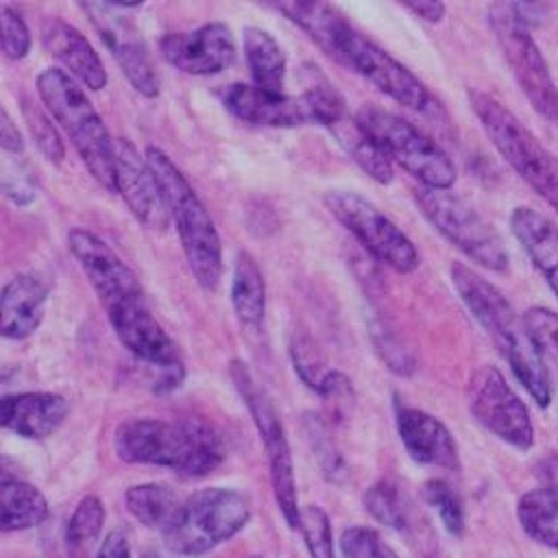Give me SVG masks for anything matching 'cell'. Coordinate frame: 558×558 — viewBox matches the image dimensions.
<instances>
[{
    "instance_id": "obj_25",
    "label": "cell",
    "mask_w": 558,
    "mask_h": 558,
    "mask_svg": "<svg viewBox=\"0 0 558 558\" xmlns=\"http://www.w3.org/2000/svg\"><path fill=\"white\" fill-rule=\"evenodd\" d=\"M272 9L283 13L290 22L303 28L331 59L338 54V44L344 31L351 26L349 20L331 4L305 2V0H283L275 2Z\"/></svg>"
},
{
    "instance_id": "obj_12",
    "label": "cell",
    "mask_w": 558,
    "mask_h": 558,
    "mask_svg": "<svg viewBox=\"0 0 558 558\" xmlns=\"http://www.w3.org/2000/svg\"><path fill=\"white\" fill-rule=\"evenodd\" d=\"M336 61L364 76L395 102L436 120L445 118L440 100L427 89V85L390 52L357 33L353 26L344 31L338 44Z\"/></svg>"
},
{
    "instance_id": "obj_22",
    "label": "cell",
    "mask_w": 558,
    "mask_h": 558,
    "mask_svg": "<svg viewBox=\"0 0 558 558\" xmlns=\"http://www.w3.org/2000/svg\"><path fill=\"white\" fill-rule=\"evenodd\" d=\"M41 44L85 87L98 92L107 85V72L98 52L70 22L61 17H46L41 24Z\"/></svg>"
},
{
    "instance_id": "obj_10",
    "label": "cell",
    "mask_w": 558,
    "mask_h": 558,
    "mask_svg": "<svg viewBox=\"0 0 558 558\" xmlns=\"http://www.w3.org/2000/svg\"><path fill=\"white\" fill-rule=\"evenodd\" d=\"M231 379L244 399L253 423L259 432V438L264 442L266 456H268V466H270V484H272V495L279 506V512L283 521L292 527L299 530L301 523V506L296 497V480H294V464H292V453L290 445L286 438L283 423L266 395V390L257 384L248 366L240 360L231 362Z\"/></svg>"
},
{
    "instance_id": "obj_5",
    "label": "cell",
    "mask_w": 558,
    "mask_h": 558,
    "mask_svg": "<svg viewBox=\"0 0 558 558\" xmlns=\"http://www.w3.org/2000/svg\"><path fill=\"white\" fill-rule=\"evenodd\" d=\"M469 102L495 150L558 214V159L495 96L469 89Z\"/></svg>"
},
{
    "instance_id": "obj_13",
    "label": "cell",
    "mask_w": 558,
    "mask_h": 558,
    "mask_svg": "<svg viewBox=\"0 0 558 558\" xmlns=\"http://www.w3.org/2000/svg\"><path fill=\"white\" fill-rule=\"evenodd\" d=\"M325 205L377 262L397 272H412L418 268L421 257L412 240L368 198L347 190H331L325 194Z\"/></svg>"
},
{
    "instance_id": "obj_3",
    "label": "cell",
    "mask_w": 558,
    "mask_h": 558,
    "mask_svg": "<svg viewBox=\"0 0 558 558\" xmlns=\"http://www.w3.org/2000/svg\"><path fill=\"white\" fill-rule=\"evenodd\" d=\"M144 159L159 185L168 216L177 225V233L194 279L203 290L214 292L222 277V246L209 211L185 174L161 148L146 146Z\"/></svg>"
},
{
    "instance_id": "obj_24",
    "label": "cell",
    "mask_w": 558,
    "mask_h": 558,
    "mask_svg": "<svg viewBox=\"0 0 558 558\" xmlns=\"http://www.w3.org/2000/svg\"><path fill=\"white\" fill-rule=\"evenodd\" d=\"M510 231L558 299V225L534 207H514Z\"/></svg>"
},
{
    "instance_id": "obj_21",
    "label": "cell",
    "mask_w": 558,
    "mask_h": 558,
    "mask_svg": "<svg viewBox=\"0 0 558 558\" xmlns=\"http://www.w3.org/2000/svg\"><path fill=\"white\" fill-rule=\"evenodd\" d=\"M50 279L39 272H20L0 296V331L9 340L28 338L44 320Z\"/></svg>"
},
{
    "instance_id": "obj_43",
    "label": "cell",
    "mask_w": 558,
    "mask_h": 558,
    "mask_svg": "<svg viewBox=\"0 0 558 558\" xmlns=\"http://www.w3.org/2000/svg\"><path fill=\"white\" fill-rule=\"evenodd\" d=\"M316 395H320V399L331 405V414L338 416V418H342L351 410L353 399H355L351 379L344 373L336 371V368H331L327 373V377L323 379Z\"/></svg>"
},
{
    "instance_id": "obj_34",
    "label": "cell",
    "mask_w": 558,
    "mask_h": 558,
    "mask_svg": "<svg viewBox=\"0 0 558 558\" xmlns=\"http://www.w3.org/2000/svg\"><path fill=\"white\" fill-rule=\"evenodd\" d=\"M425 501L438 512L442 527L451 536H462L464 532V508L458 493L445 480H429L423 484Z\"/></svg>"
},
{
    "instance_id": "obj_30",
    "label": "cell",
    "mask_w": 558,
    "mask_h": 558,
    "mask_svg": "<svg viewBox=\"0 0 558 558\" xmlns=\"http://www.w3.org/2000/svg\"><path fill=\"white\" fill-rule=\"evenodd\" d=\"M124 504L135 521L163 534L177 519L183 499L172 488L150 482L131 486L124 493Z\"/></svg>"
},
{
    "instance_id": "obj_33",
    "label": "cell",
    "mask_w": 558,
    "mask_h": 558,
    "mask_svg": "<svg viewBox=\"0 0 558 558\" xmlns=\"http://www.w3.org/2000/svg\"><path fill=\"white\" fill-rule=\"evenodd\" d=\"M105 523V506L96 495L83 497L65 527V541L72 554H85L100 536Z\"/></svg>"
},
{
    "instance_id": "obj_31",
    "label": "cell",
    "mask_w": 558,
    "mask_h": 558,
    "mask_svg": "<svg viewBox=\"0 0 558 558\" xmlns=\"http://www.w3.org/2000/svg\"><path fill=\"white\" fill-rule=\"evenodd\" d=\"M331 133L344 148V153L377 183L392 181V163L384 155V150L375 144V140L355 122V118H342L331 126Z\"/></svg>"
},
{
    "instance_id": "obj_18",
    "label": "cell",
    "mask_w": 558,
    "mask_h": 558,
    "mask_svg": "<svg viewBox=\"0 0 558 558\" xmlns=\"http://www.w3.org/2000/svg\"><path fill=\"white\" fill-rule=\"evenodd\" d=\"M161 57L177 70L194 76L218 74L235 59L233 33L222 22H207L194 31L168 33L159 41Z\"/></svg>"
},
{
    "instance_id": "obj_36",
    "label": "cell",
    "mask_w": 558,
    "mask_h": 558,
    "mask_svg": "<svg viewBox=\"0 0 558 558\" xmlns=\"http://www.w3.org/2000/svg\"><path fill=\"white\" fill-rule=\"evenodd\" d=\"M299 530L303 534L310 558H336L331 523H329L327 512L320 506L310 504V506L301 508Z\"/></svg>"
},
{
    "instance_id": "obj_23",
    "label": "cell",
    "mask_w": 558,
    "mask_h": 558,
    "mask_svg": "<svg viewBox=\"0 0 558 558\" xmlns=\"http://www.w3.org/2000/svg\"><path fill=\"white\" fill-rule=\"evenodd\" d=\"M68 401L57 392H15L0 401V423L4 429L39 440L59 429L68 416Z\"/></svg>"
},
{
    "instance_id": "obj_1",
    "label": "cell",
    "mask_w": 558,
    "mask_h": 558,
    "mask_svg": "<svg viewBox=\"0 0 558 558\" xmlns=\"http://www.w3.org/2000/svg\"><path fill=\"white\" fill-rule=\"evenodd\" d=\"M449 277L460 301L493 338L517 381L541 408H547L551 403L549 371L545 355L534 342L523 316L517 314L512 303L497 286H493L471 266L453 262Z\"/></svg>"
},
{
    "instance_id": "obj_28",
    "label": "cell",
    "mask_w": 558,
    "mask_h": 558,
    "mask_svg": "<svg viewBox=\"0 0 558 558\" xmlns=\"http://www.w3.org/2000/svg\"><path fill=\"white\" fill-rule=\"evenodd\" d=\"M0 508H2V519H0L2 532L28 530L44 523L48 517V501L44 493L31 482H24L20 477H9L7 473H2V482H0Z\"/></svg>"
},
{
    "instance_id": "obj_39",
    "label": "cell",
    "mask_w": 558,
    "mask_h": 558,
    "mask_svg": "<svg viewBox=\"0 0 558 558\" xmlns=\"http://www.w3.org/2000/svg\"><path fill=\"white\" fill-rule=\"evenodd\" d=\"M340 554L342 558H397L379 532L366 525H353L342 532Z\"/></svg>"
},
{
    "instance_id": "obj_46",
    "label": "cell",
    "mask_w": 558,
    "mask_h": 558,
    "mask_svg": "<svg viewBox=\"0 0 558 558\" xmlns=\"http://www.w3.org/2000/svg\"><path fill=\"white\" fill-rule=\"evenodd\" d=\"M0 146L7 153H15V155L24 150V140H22L17 126L13 124V120L9 118L7 109H2V113H0Z\"/></svg>"
},
{
    "instance_id": "obj_9",
    "label": "cell",
    "mask_w": 558,
    "mask_h": 558,
    "mask_svg": "<svg viewBox=\"0 0 558 558\" xmlns=\"http://www.w3.org/2000/svg\"><path fill=\"white\" fill-rule=\"evenodd\" d=\"M414 201L425 220L471 262L495 272L508 268L501 235L464 198L449 190L421 185L414 190Z\"/></svg>"
},
{
    "instance_id": "obj_44",
    "label": "cell",
    "mask_w": 558,
    "mask_h": 558,
    "mask_svg": "<svg viewBox=\"0 0 558 558\" xmlns=\"http://www.w3.org/2000/svg\"><path fill=\"white\" fill-rule=\"evenodd\" d=\"M96 558H159L157 554L135 547L133 536L126 530H111L98 547Z\"/></svg>"
},
{
    "instance_id": "obj_7",
    "label": "cell",
    "mask_w": 558,
    "mask_h": 558,
    "mask_svg": "<svg viewBox=\"0 0 558 558\" xmlns=\"http://www.w3.org/2000/svg\"><path fill=\"white\" fill-rule=\"evenodd\" d=\"M251 519V501L235 488H201L183 499L163 545L179 556H203L233 538Z\"/></svg>"
},
{
    "instance_id": "obj_42",
    "label": "cell",
    "mask_w": 558,
    "mask_h": 558,
    "mask_svg": "<svg viewBox=\"0 0 558 558\" xmlns=\"http://www.w3.org/2000/svg\"><path fill=\"white\" fill-rule=\"evenodd\" d=\"M0 31H2V50L9 59H24L31 50V33L20 13L11 7H0Z\"/></svg>"
},
{
    "instance_id": "obj_47",
    "label": "cell",
    "mask_w": 558,
    "mask_h": 558,
    "mask_svg": "<svg viewBox=\"0 0 558 558\" xmlns=\"http://www.w3.org/2000/svg\"><path fill=\"white\" fill-rule=\"evenodd\" d=\"M538 475L545 486L558 490V456H547L538 462Z\"/></svg>"
},
{
    "instance_id": "obj_41",
    "label": "cell",
    "mask_w": 558,
    "mask_h": 558,
    "mask_svg": "<svg viewBox=\"0 0 558 558\" xmlns=\"http://www.w3.org/2000/svg\"><path fill=\"white\" fill-rule=\"evenodd\" d=\"M290 355H292V364H294V371L296 375L301 377V381L312 388L314 392H318L323 379L327 377V373L331 368L325 366L318 349L314 347L312 340L307 338H299L290 344Z\"/></svg>"
},
{
    "instance_id": "obj_20",
    "label": "cell",
    "mask_w": 558,
    "mask_h": 558,
    "mask_svg": "<svg viewBox=\"0 0 558 558\" xmlns=\"http://www.w3.org/2000/svg\"><path fill=\"white\" fill-rule=\"evenodd\" d=\"M397 434L408 456L425 466H438L447 471L460 469V453L453 434L442 421L427 414L425 410L397 405L395 412Z\"/></svg>"
},
{
    "instance_id": "obj_29",
    "label": "cell",
    "mask_w": 558,
    "mask_h": 558,
    "mask_svg": "<svg viewBox=\"0 0 558 558\" xmlns=\"http://www.w3.org/2000/svg\"><path fill=\"white\" fill-rule=\"evenodd\" d=\"M521 530L536 543L558 551V490L538 486L523 493L517 501Z\"/></svg>"
},
{
    "instance_id": "obj_8",
    "label": "cell",
    "mask_w": 558,
    "mask_h": 558,
    "mask_svg": "<svg viewBox=\"0 0 558 558\" xmlns=\"http://www.w3.org/2000/svg\"><path fill=\"white\" fill-rule=\"evenodd\" d=\"M355 122L375 140L390 163L401 166L425 187L449 190L456 181V166L436 140L425 135L412 122L377 105H364Z\"/></svg>"
},
{
    "instance_id": "obj_2",
    "label": "cell",
    "mask_w": 558,
    "mask_h": 558,
    "mask_svg": "<svg viewBox=\"0 0 558 558\" xmlns=\"http://www.w3.org/2000/svg\"><path fill=\"white\" fill-rule=\"evenodd\" d=\"M122 462L153 464L185 477L211 473L225 458L222 436L201 418H129L113 432Z\"/></svg>"
},
{
    "instance_id": "obj_4",
    "label": "cell",
    "mask_w": 558,
    "mask_h": 558,
    "mask_svg": "<svg viewBox=\"0 0 558 558\" xmlns=\"http://www.w3.org/2000/svg\"><path fill=\"white\" fill-rule=\"evenodd\" d=\"M37 94L50 116L70 137L92 177L105 190L116 192L113 137L109 135L87 94L68 72L59 68H46L37 76Z\"/></svg>"
},
{
    "instance_id": "obj_16",
    "label": "cell",
    "mask_w": 558,
    "mask_h": 558,
    "mask_svg": "<svg viewBox=\"0 0 558 558\" xmlns=\"http://www.w3.org/2000/svg\"><path fill=\"white\" fill-rule=\"evenodd\" d=\"M78 9L87 15L133 89L146 98H155L159 83L137 26L124 15L126 9L120 2H81Z\"/></svg>"
},
{
    "instance_id": "obj_14",
    "label": "cell",
    "mask_w": 558,
    "mask_h": 558,
    "mask_svg": "<svg viewBox=\"0 0 558 558\" xmlns=\"http://www.w3.org/2000/svg\"><path fill=\"white\" fill-rule=\"evenodd\" d=\"M105 310L122 347L157 373L153 379V390L170 392L179 388L185 371L177 355V347L157 318L148 312L142 296L113 303Z\"/></svg>"
},
{
    "instance_id": "obj_26",
    "label": "cell",
    "mask_w": 558,
    "mask_h": 558,
    "mask_svg": "<svg viewBox=\"0 0 558 558\" xmlns=\"http://www.w3.org/2000/svg\"><path fill=\"white\" fill-rule=\"evenodd\" d=\"M231 305L242 327H262L266 314V283L255 257L248 251H240L233 264Z\"/></svg>"
},
{
    "instance_id": "obj_19",
    "label": "cell",
    "mask_w": 558,
    "mask_h": 558,
    "mask_svg": "<svg viewBox=\"0 0 558 558\" xmlns=\"http://www.w3.org/2000/svg\"><path fill=\"white\" fill-rule=\"evenodd\" d=\"M113 163L116 192L124 198L131 214L148 229L166 227L170 216L144 155L129 140H113Z\"/></svg>"
},
{
    "instance_id": "obj_35",
    "label": "cell",
    "mask_w": 558,
    "mask_h": 558,
    "mask_svg": "<svg viewBox=\"0 0 558 558\" xmlns=\"http://www.w3.org/2000/svg\"><path fill=\"white\" fill-rule=\"evenodd\" d=\"M305 434H307L310 447H312V451L316 456V462H318L323 475L329 482H340L347 475V464H344L336 442L329 436L327 423L323 418H318V416H312V418H307Z\"/></svg>"
},
{
    "instance_id": "obj_38",
    "label": "cell",
    "mask_w": 558,
    "mask_h": 558,
    "mask_svg": "<svg viewBox=\"0 0 558 558\" xmlns=\"http://www.w3.org/2000/svg\"><path fill=\"white\" fill-rule=\"evenodd\" d=\"M371 338L377 353L395 375H410L414 371L416 362L412 353L399 342V338L395 336V331L386 320L381 318L371 320Z\"/></svg>"
},
{
    "instance_id": "obj_45",
    "label": "cell",
    "mask_w": 558,
    "mask_h": 558,
    "mask_svg": "<svg viewBox=\"0 0 558 558\" xmlns=\"http://www.w3.org/2000/svg\"><path fill=\"white\" fill-rule=\"evenodd\" d=\"M403 9H408L412 15L421 17L425 22H432V24L440 22L447 11V7L438 0H405Z\"/></svg>"
},
{
    "instance_id": "obj_32",
    "label": "cell",
    "mask_w": 558,
    "mask_h": 558,
    "mask_svg": "<svg viewBox=\"0 0 558 558\" xmlns=\"http://www.w3.org/2000/svg\"><path fill=\"white\" fill-rule=\"evenodd\" d=\"M364 508L375 521H379L386 527H395V530L408 527V514H410L408 499L403 490L390 480H379L366 490Z\"/></svg>"
},
{
    "instance_id": "obj_11",
    "label": "cell",
    "mask_w": 558,
    "mask_h": 558,
    "mask_svg": "<svg viewBox=\"0 0 558 558\" xmlns=\"http://www.w3.org/2000/svg\"><path fill=\"white\" fill-rule=\"evenodd\" d=\"M488 24L532 109L547 122L558 124V87L530 28L514 15L510 2L490 4Z\"/></svg>"
},
{
    "instance_id": "obj_15",
    "label": "cell",
    "mask_w": 558,
    "mask_h": 558,
    "mask_svg": "<svg viewBox=\"0 0 558 558\" xmlns=\"http://www.w3.org/2000/svg\"><path fill=\"white\" fill-rule=\"evenodd\" d=\"M469 410L475 421L519 451L534 445V423L527 405L499 368L482 366L469 379Z\"/></svg>"
},
{
    "instance_id": "obj_17",
    "label": "cell",
    "mask_w": 558,
    "mask_h": 558,
    "mask_svg": "<svg viewBox=\"0 0 558 558\" xmlns=\"http://www.w3.org/2000/svg\"><path fill=\"white\" fill-rule=\"evenodd\" d=\"M68 246L89 279L92 288L96 290L102 307L142 296L135 272L98 235L76 227L68 233Z\"/></svg>"
},
{
    "instance_id": "obj_6",
    "label": "cell",
    "mask_w": 558,
    "mask_h": 558,
    "mask_svg": "<svg viewBox=\"0 0 558 558\" xmlns=\"http://www.w3.org/2000/svg\"><path fill=\"white\" fill-rule=\"evenodd\" d=\"M222 105L238 120L259 126L318 124L331 129L347 116L344 98L325 76L314 78L299 96L266 92L248 83H233L222 92Z\"/></svg>"
},
{
    "instance_id": "obj_37",
    "label": "cell",
    "mask_w": 558,
    "mask_h": 558,
    "mask_svg": "<svg viewBox=\"0 0 558 558\" xmlns=\"http://www.w3.org/2000/svg\"><path fill=\"white\" fill-rule=\"evenodd\" d=\"M22 113H24V122L35 140V144L44 153V157L52 163H61L65 157V146H63L59 131L50 122V118L37 105H33L28 100H24Z\"/></svg>"
},
{
    "instance_id": "obj_40",
    "label": "cell",
    "mask_w": 558,
    "mask_h": 558,
    "mask_svg": "<svg viewBox=\"0 0 558 558\" xmlns=\"http://www.w3.org/2000/svg\"><path fill=\"white\" fill-rule=\"evenodd\" d=\"M523 320L541 353L558 364V312L536 305L523 312Z\"/></svg>"
},
{
    "instance_id": "obj_27",
    "label": "cell",
    "mask_w": 558,
    "mask_h": 558,
    "mask_svg": "<svg viewBox=\"0 0 558 558\" xmlns=\"http://www.w3.org/2000/svg\"><path fill=\"white\" fill-rule=\"evenodd\" d=\"M244 57L253 78V85L266 92H283L288 61L275 37L257 26H246L242 33Z\"/></svg>"
},
{
    "instance_id": "obj_48",
    "label": "cell",
    "mask_w": 558,
    "mask_h": 558,
    "mask_svg": "<svg viewBox=\"0 0 558 558\" xmlns=\"http://www.w3.org/2000/svg\"><path fill=\"white\" fill-rule=\"evenodd\" d=\"M253 558H262V556H253Z\"/></svg>"
}]
</instances>
